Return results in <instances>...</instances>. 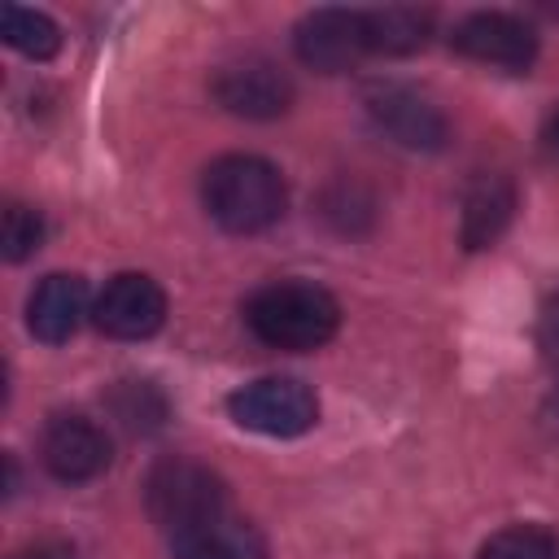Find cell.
I'll return each instance as SVG.
<instances>
[{
    "mask_svg": "<svg viewBox=\"0 0 559 559\" xmlns=\"http://www.w3.org/2000/svg\"><path fill=\"white\" fill-rule=\"evenodd\" d=\"M476 559H559V533L542 524H511L493 533Z\"/></svg>",
    "mask_w": 559,
    "mask_h": 559,
    "instance_id": "cell-16",
    "label": "cell"
},
{
    "mask_svg": "<svg viewBox=\"0 0 559 559\" xmlns=\"http://www.w3.org/2000/svg\"><path fill=\"white\" fill-rule=\"evenodd\" d=\"M201 201H205L210 218L223 231L253 236V231H266L271 223L284 218L288 188H284V175L266 157L227 153V157H218V162L205 166Z\"/></svg>",
    "mask_w": 559,
    "mask_h": 559,
    "instance_id": "cell-1",
    "label": "cell"
},
{
    "mask_svg": "<svg viewBox=\"0 0 559 559\" xmlns=\"http://www.w3.org/2000/svg\"><path fill=\"white\" fill-rule=\"evenodd\" d=\"M170 550H175V559H266V537L249 520L223 511V515L170 537Z\"/></svg>",
    "mask_w": 559,
    "mask_h": 559,
    "instance_id": "cell-13",
    "label": "cell"
},
{
    "mask_svg": "<svg viewBox=\"0 0 559 559\" xmlns=\"http://www.w3.org/2000/svg\"><path fill=\"white\" fill-rule=\"evenodd\" d=\"M83 314H87V284H83V275H70V271L44 275L26 301V328L44 345L70 341L79 332Z\"/></svg>",
    "mask_w": 559,
    "mask_h": 559,
    "instance_id": "cell-11",
    "label": "cell"
},
{
    "mask_svg": "<svg viewBox=\"0 0 559 559\" xmlns=\"http://www.w3.org/2000/svg\"><path fill=\"white\" fill-rule=\"evenodd\" d=\"M450 44H454L463 57H472V61H480V66H498V70H528L533 57H537V35H533V26H528L524 17H515V13H493V9L467 13V17L454 26Z\"/></svg>",
    "mask_w": 559,
    "mask_h": 559,
    "instance_id": "cell-9",
    "label": "cell"
},
{
    "mask_svg": "<svg viewBox=\"0 0 559 559\" xmlns=\"http://www.w3.org/2000/svg\"><path fill=\"white\" fill-rule=\"evenodd\" d=\"M39 459L57 480L79 485L109 467V437L87 415H52L39 437Z\"/></svg>",
    "mask_w": 559,
    "mask_h": 559,
    "instance_id": "cell-10",
    "label": "cell"
},
{
    "mask_svg": "<svg viewBox=\"0 0 559 559\" xmlns=\"http://www.w3.org/2000/svg\"><path fill=\"white\" fill-rule=\"evenodd\" d=\"M542 153L550 157V162H559V105L546 114V122H542Z\"/></svg>",
    "mask_w": 559,
    "mask_h": 559,
    "instance_id": "cell-20",
    "label": "cell"
},
{
    "mask_svg": "<svg viewBox=\"0 0 559 559\" xmlns=\"http://www.w3.org/2000/svg\"><path fill=\"white\" fill-rule=\"evenodd\" d=\"M227 415L262 437H301L319 419V397L293 376H266L227 397Z\"/></svg>",
    "mask_w": 559,
    "mask_h": 559,
    "instance_id": "cell-4",
    "label": "cell"
},
{
    "mask_svg": "<svg viewBox=\"0 0 559 559\" xmlns=\"http://www.w3.org/2000/svg\"><path fill=\"white\" fill-rule=\"evenodd\" d=\"M44 240V218L35 205H22V201H9L4 205V218H0V249L9 262H22L39 249Z\"/></svg>",
    "mask_w": 559,
    "mask_h": 559,
    "instance_id": "cell-18",
    "label": "cell"
},
{
    "mask_svg": "<svg viewBox=\"0 0 559 559\" xmlns=\"http://www.w3.org/2000/svg\"><path fill=\"white\" fill-rule=\"evenodd\" d=\"M245 323L262 345L306 354L336 336L341 306L328 288L310 280H275L245 301Z\"/></svg>",
    "mask_w": 559,
    "mask_h": 559,
    "instance_id": "cell-2",
    "label": "cell"
},
{
    "mask_svg": "<svg viewBox=\"0 0 559 559\" xmlns=\"http://www.w3.org/2000/svg\"><path fill=\"white\" fill-rule=\"evenodd\" d=\"M555 17H559V4H555Z\"/></svg>",
    "mask_w": 559,
    "mask_h": 559,
    "instance_id": "cell-23",
    "label": "cell"
},
{
    "mask_svg": "<svg viewBox=\"0 0 559 559\" xmlns=\"http://www.w3.org/2000/svg\"><path fill=\"white\" fill-rule=\"evenodd\" d=\"M0 35L9 48H17L31 61H48L61 48V26L39 13V9H22V4H4L0 9Z\"/></svg>",
    "mask_w": 559,
    "mask_h": 559,
    "instance_id": "cell-15",
    "label": "cell"
},
{
    "mask_svg": "<svg viewBox=\"0 0 559 559\" xmlns=\"http://www.w3.org/2000/svg\"><path fill=\"white\" fill-rule=\"evenodd\" d=\"M92 319L114 341H144L166 323V293L153 275L122 271V275L105 280V288L92 306Z\"/></svg>",
    "mask_w": 559,
    "mask_h": 559,
    "instance_id": "cell-8",
    "label": "cell"
},
{
    "mask_svg": "<svg viewBox=\"0 0 559 559\" xmlns=\"http://www.w3.org/2000/svg\"><path fill=\"white\" fill-rule=\"evenodd\" d=\"M362 105L371 114V122L402 148H415V153H437L445 140H450V127H445V114L415 87L406 83H371L362 92Z\"/></svg>",
    "mask_w": 559,
    "mask_h": 559,
    "instance_id": "cell-6",
    "label": "cell"
},
{
    "mask_svg": "<svg viewBox=\"0 0 559 559\" xmlns=\"http://www.w3.org/2000/svg\"><path fill=\"white\" fill-rule=\"evenodd\" d=\"M515 218V183L498 170H480L463 188V214H459V240L463 249H489Z\"/></svg>",
    "mask_w": 559,
    "mask_h": 559,
    "instance_id": "cell-12",
    "label": "cell"
},
{
    "mask_svg": "<svg viewBox=\"0 0 559 559\" xmlns=\"http://www.w3.org/2000/svg\"><path fill=\"white\" fill-rule=\"evenodd\" d=\"M210 92L227 114L253 118V122L280 118L293 105V79L266 57H240V61L218 66L210 79Z\"/></svg>",
    "mask_w": 559,
    "mask_h": 559,
    "instance_id": "cell-7",
    "label": "cell"
},
{
    "mask_svg": "<svg viewBox=\"0 0 559 559\" xmlns=\"http://www.w3.org/2000/svg\"><path fill=\"white\" fill-rule=\"evenodd\" d=\"M537 349L550 367H559V288L546 297L542 319H537Z\"/></svg>",
    "mask_w": 559,
    "mask_h": 559,
    "instance_id": "cell-19",
    "label": "cell"
},
{
    "mask_svg": "<svg viewBox=\"0 0 559 559\" xmlns=\"http://www.w3.org/2000/svg\"><path fill=\"white\" fill-rule=\"evenodd\" d=\"M546 419L559 428V384H555V393H550V402H546Z\"/></svg>",
    "mask_w": 559,
    "mask_h": 559,
    "instance_id": "cell-22",
    "label": "cell"
},
{
    "mask_svg": "<svg viewBox=\"0 0 559 559\" xmlns=\"http://www.w3.org/2000/svg\"><path fill=\"white\" fill-rule=\"evenodd\" d=\"M144 507L153 515V524H162L170 537L231 511L227 507V485L218 472H210L205 463L197 459H183V454H170V459H157L144 476Z\"/></svg>",
    "mask_w": 559,
    "mask_h": 559,
    "instance_id": "cell-3",
    "label": "cell"
},
{
    "mask_svg": "<svg viewBox=\"0 0 559 559\" xmlns=\"http://www.w3.org/2000/svg\"><path fill=\"white\" fill-rule=\"evenodd\" d=\"M114 415L131 428V432H153L162 419H166V397L148 384V380H122L109 397Z\"/></svg>",
    "mask_w": 559,
    "mask_h": 559,
    "instance_id": "cell-17",
    "label": "cell"
},
{
    "mask_svg": "<svg viewBox=\"0 0 559 559\" xmlns=\"http://www.w3.org/2000/svg\"><path fill=\"white\" fill-rule=\"evenodd\" d=\"M293 48H297L301 66H310L319 74H345L362 61V52H371L367 17H362V9H341V4L310 9L293 31Z\"/></svg>",
    "mask_w": 559,
    "mask_h": 559,
    "instance_id": "cell-5",
    "label": "cell"
},
{
    "mask_svg": "<svg viewBox=\"0 0 559 559\" xmlns=\"http://www.w3.org/2000/svg\"><path fill=\"white\" fill-rule=\"evenodd\" d=\"M367 17V48L371 52H389V57H406L419 52L432 35V13L415 9V4H384V9H362Z\"/></svg>",
    "mask_w": 559,
    "mask_h": 559,
    "instance_id": "cell-14",
    "label": "cell"
},
{
    "mask_svg": "<svg viewBox=\"0 0 559 559\" xmlns=\"http://www.w3.org/2000/svg\"><path fill=\"white\" fill-rule=\"evenodd\" d=\"M17 559H74L66 546H39V550H31V555H17Z\"/></svg>",
    "mask_w": 559,
    "mask_h": 559,
    "instance_id": "cell-21",
    "label": "cell"
}]
</instances>
